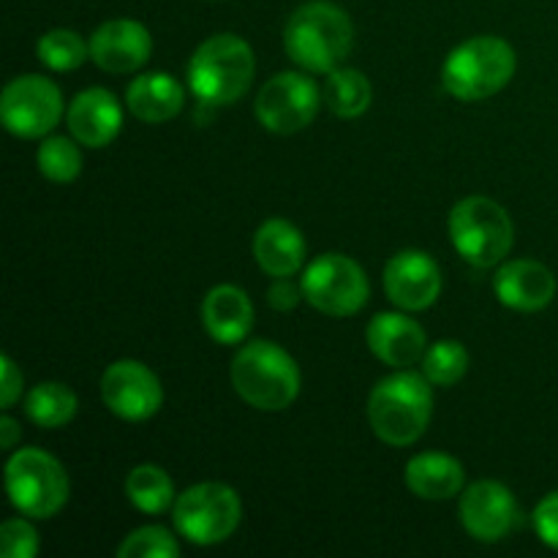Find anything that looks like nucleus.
I'll list each match as a JSON object with an SVG mask.
<instances>
[{
  "label": "nucleus",
  "instance_id": "32",
  "mask_svg": "<svg viewBox=\"0 0 558 558\" xmlns=\"http://www.w3.org/2000/svg\"><path fill=\"white\" fill-rule=\"evenodd\" d=\"M300 294H303V287L298 289L289 278H276V283L267 292V300L276 311H292L300 303Z\"/></svg>",
  "mask_w": 558,
  "mask_h": 558
},
{
  "label": "nucleus",
  "instance_id": "13",
  "mask_svg": "<svg viewBox=\"0 0 558 558\" xmlns=\"http://www.w3.org/2000/svg\"><path fill=\"white\" fill-rule=\"evenodd\" d=\"M461 523L477 543H501L521 523V510L507 485L480 480L463 490Z\"/></svg>",
  "mask_w": 558,
  "mask_h": 558
},
{
  "label": "nucleus",
  "instance_id": "16",
  "mask_svg": "<svg viewBox=\"0 0 558 558\" xmlns=\"http://www.w3.org/2000/svg\"><path fill=\"white\" fill-rule=\"evenodd\" d=\"M494 292L501 305L523 314H534L554 303L556 276L534 259H515L499 267L494 276Z\"/></svg>",
  "mask_w": 558,
  "mask_h": 558
},
{
  "label": "nucleus",
  "instance_id": "4",
  "mask_svg": "<svg viewBox=\"0 0 558 558\" xmlns=\"http://www.w3.org/2000/svg\"><path fill=\"white\" fill-rule=\"evenodd\" d=\"M234 392L259 412H283L300 396V368L272 341H248L232 360Z\"/></svg>",
  "mask_w": 558,
  "mask_h": 558
},
{
  "label": "nucleus",
  "instance_id": "29",
  "mask_svg": "<svg viewBox=\"0 0 558 558\" xmlns=\"http://www.w3.org/2000/svg\"><path fill=\"white\" fill-rule=\"evenodd\" d=\"M120 558H178L180 545L167 529L161 526H142L131 532L129 537L120 543Z\"/></svg>",
  "mask_w": 558,
  "mask_h": 558
},
{
  "label": "nucleus",
  "instance_id": "8",
  "mask_svg": "<svg viewBox=\"0 0 558 558\" xmlns=\"http://www.w3.org/2000/svg\"><path fill=\"white\" fill-rule=\"evenodd\" d=\"M174 529L191 545H218L238 532L243 505L238 490L223 483H199L174 499Z\"/></svg>",
  "mask_w": 558,
  "mask_h": 558
},
{
  "label": "nucleus",
  "instance_id": "22",
  "mask_svg": "<svg viewBox=\"0 0 558 558\" xmlns=\"http://www.w3.org/2000/svg\"><path fill=\"white\" fill-rule=\"evenodd\" d=\"M183 85L163 71L136 76L125 90V107L142 123H167L183 109Z\"/></svg>",
  "mask_w": 558,
  "mask_h": 558
},
{
  "label": "nucleus",
  "instance_id": "10",
  "mask_svg": "<svg viewBox=\"0 0 558 558\" xmlns=\"http://www.w3.org/2000/svg\"><path fill=\"white\" fill-rule=\"evenodd\" d=\"M0 118L14 136L41 140L63 118V96L47 76H16L5 85L3 98H0Z\"/></svg>",
  "mask_w": 558,
  "mask_h": 558
},
{
  "label": "nucleus",
  "instance_id": "31",
  "mask_svg": "<svg viewBox=\"0 0 558 558\" xmlns=\"http://www.w3.org/2000/svg\"><path fill=\"white\" fill-rule=\"evenodd\" d=\"M534 529L548 548L558 550V490L545 496L534 510Z\"/></svg>",
  "mask_w": 558,
  "mask_h": 558
},
{
  "label": "nucleus",
  "instance_id": "21",
  "mask_svg": "<svg viewBox=\"0 0 558 558\" xmlns=\"http://www.w3.org/2000/svg\"><path fill=\"white\" fill-rule=\"evenodd\" d=\"M403 477H407V488L425 501L456 499L466 483L461 461L447 452H420L407 463Z\"/></svg>",
  "mask_w": 558,
  "mask_h": 558
},
{
  "label": "nucleus",
  "instance_id": "23",
  "mask_svg": "<svg viewBox=\"0 0 558 558\" xmlns=\"http://www.w3.org/2000/svg\"><path fill=\"white\" fill-rule=\"evenodd\" d=\"M325 101L332 114L343 120H354L368 112L374 101V90L363 71L357 69H336L327 74Z\"/></svg>",
  "mask_w": 558,
  "mask_h": 558
},
{
  "label": "nucleus",
  "instance_id": "34",
  "mask_svg": "<svg viewBox=\"0 0 558 558\" xmlns=\"http://www.w3.org/2000/svg\"><path fill=\"white\" fill-rule=\"evenodd\" d=\"M0 436H3L5 450H11V447L16 445V436H20V425H16V420L9 417V414L0 420Z\"/></svg>",
  "mask_w": 558,
  "mask_h": 558
},
{
  "label": "nucleus",
  "instance_id": "17",
  "mask_svg": "<svg viewBox=\"0 0 558 558\" xmlns=\"http://www.w3.org/2000/svg\"><path fill=\"white\" fill-rule=\"evenodd\" d=\"M65 123H69L71 136L80 145L98 150L114 142V136L123 129V109H120L118 98L104 87H90V90L76 93L74 101L69 104L65 112Z\"/></svg>",
  "mask_w": 558,
  "mask_h": 558
},
{
  "label": "nucleus",
  "instance_id": "33",
  "mask_svg": "<svg viewBox=\"0 0 558 558\" xmlns=\"http://www.w3.org/2000/svg\"><path fill=\"white\" fill-rule=\"evenodd\" d=\"M3 385H0V392H3V409H11L16 403V398L22 396V371L16 368L14 360L9 354H3Z\"/></svg>",
  "mask_w": 558,
  "mask_h": 558
},
{
  "label": "nucleus",
  "instance_id": "12",
  "mask_svg": "<svg viewBox=\"0 0 558 558\" xmlns=\"http://www.w3.org/2000/svg\"><path fill=\"white\" fill-rule=\"evenodd\" d=\"M101 401L114 417L142 423L161 409L163 390L147 365L136 360H118L101 376Z\"/></svg>",
  "mask_w": 558,
  "mask_h": 558
},
{
  "label": "nucleus",
  "instance_id": "20",
  "mask_svg": "<svg viewBox=\"0 0 558 558\" xmlns=\"http://www.w3.org/2000/svg\"><path fill=\"white\" fill-rule=\"evenodd\" d=\"M254 259L267 276L292 278L303 270L305 262V240L294 223L283 218H270L256 229L254 238Z\"/></svg>",
  "mask_w": 558,
  "mask_h": 558
},
{
  "label": "nucleus",
  "instance_id": "11",
  "mask_svg": "<svg viewBox=\"0 0 558 558\" xmlns=\"http://www.w3.org/2000/svg\"><path fill=\"white\" fill-rule=\"evenodd\" d=\"M319 87L298 71H283L267 80L256 96L254 112L259 123L272 134H298L314 123L319 112Z\"/></svg>",
  "mask_w": 558,
  "mask_h": 558
},
{
  "label": "nucleus",
  "instance_id": "30",
  "mask_svg": "<svg viewBox=\"0 0 558 558\" xmlns=\"http://www.w3.org/2000/svg\"><path fill=\"white\" fill-rule=\"evenodd\" d=\"M0 554L3 558H33L38 554V534L22 518H11L0 526Z\"/></svg>",
  "mask_w": 558,
  "mask_h": 558
},
{
  "label": "nucleus",
  "instance_id": "24",
  "mask_svg": "<svg viewBox=\"0 0 558 558\" xmlns=\"http://www.w3.org/2000/svg\"><path fill=\"white\" fill-rule=\"evenodd\" d=\"M125 496L145 515H161L174 505V483L161 466L142 463L125 480Z\"/></svg>",
  "mask_w": 558,
  "mask_h": 558
},
{
  "label": "nucleus",
  "instance_id": "14",
  "mask_svg": "<svg viewBox=\"0 0 558 558\" xmlns=\"http://www.w3.org/2000/svg\"><path fill=\"white\" fill-rule=\"evenodd\" d=\"M385 292L403 311H425L439 300V265L425 251H401L385 267Z\"/></svg>",
  "mask_w": 558,
  "mask_h": 558
},
{
  "label": "nucleus",
  "instance_id": "6",
  "mask_svg": "<svg viewBox=\"0 0 558 558\" xmlns=\"http://www.w3.org/2000/svg\"><path fill=\"white\" fill-rule=\"evenodd\" d=\"M450 240L469 265L485 270L510 254L515 227L499 202L488 196H466L450 213Z\"/></svg>",
  "mask_w": 558,
  "mask_h": 558
},
{
  "label": "nucleus",
  "instance_id": "2",
  "mask_svg": "<svg viewBox=\"0 0 558 558\" xmlns=\"http://www.w3.org/2000/svg\"><path fill=\"white\" fill-rule=\"evenodd\" d=\"M434 417V385L425 374L401 371L371 390L368 420L385 445L409 447L425 434Z\"/></svg>",
  "mask_w": 558,
  "mask_h": 558
},
{
  "label": "nucleus",
  "instance_id": "5",
  "mask_svg": "<svg viewBox=\"0 0 558 558\" xmlns=\"http://www.w3.org/2000/svg\"><path fill=\"white\" fill-rule=\"evenodd\" d=\"M518 58L499 36H474L458 44L445 60L441 85L458 101H485L510 85Z\"/></svg>",
  "mask_w": 558,
  "mask_h": 558
},
{
  "label": "nucleus",
  "instance_id": "19",
  "mask_svg": "<svg viewBox=\"0 0 558 558\" xmlns=\"http://www.w3.org/2000/svg\"><path fill=\"white\" fill-rule=\"evenodd\" d=\"M202 322H205V330L213 341L234 347V343L245 341L251 327H254V305L243 289L221 283L205 294Z\"/></svg>",
  "mask_w": 558,
  "mask_h": 558
},
{
  "label": "nucleus",
  "instance_id": "26",
  "mask_svg": "<svg viewBox=\"0 0 558 558\" xmlns=\"http://www.w3.org/2000/svg\"><path fill=\"white\" fill-rule=\"evenodd\" d=\"M36 54L47 69L52 71H74L90 54V44L69 27H54V31L44 33L36 44Z\"/></svg>",
  "mask_w": 558,
  "mask_h": 558
},
{
  "label": "nucleus",
  "instance_id": "3",
  "mask_svg": "<svg viewBox=\"0 0 558 558\" xmlns=\"http://www.w3.org/2000/svg\"><path fill=\"white\" fill-rule=\"evenodd\" d=\"M256 60L248 41L234 33H218L202 41L189 63V85L202 104L229 107L248 93Z\"/></svg>",
  "mask_w": 558,
  "mask_h": 558
},
{
  "label": "nucleus",
  "instance_id": "18",
  "mask_svg": "<svg viewBox=\"0 0 558 558\" xmlns=\"http://www.w3.org/2000/svg\"><path fill=\"white\" fill-rule=\"evenodd\" d=\"M365 338L371 352L390 368H412L414 363H423L428 352L425 330L407 314H376Z\"/></svg>",
  "mask_w": 558,
  "mask_h": 558
},
{
  "label": "nucleus",
  "instance_id": "28",
  "mask_svg": "<svg viewBox=\"0 0 558 558\" xmlns=\"http://www.w3.org/2000/svg\"><path fill=\"white\" fill-rule=\"evenodd\" d=\"M469 371V352L458 341H439L428 347L423 357V374L430 385L452 387L466 376Z\"/></svg>",
  "mask_w": 558,
  "mask_h": 558
},
{
  "label": "nucleus",
  "instance_id": "7",
  "mask_svg": "<svg viewBox=\"0 0 558 558\" xmlns=\"http://www.w3.org/2000/svg\"><path fill=\"white\" fill-rule=\"evenodd\" d=\"M5 490L22 515L47 521L63 510L71 485L58 458L38 447H25L5 463Z\"/></svg>",
  "mask_w": 558,
  "mask_h": 558
},
{
  "label": "nucleus",
  "instance_id": "1",
  "mask_svg": "<svg viewBox=\"0 0 558 558\" xmlns=\"http://www.w3.org/2000/svg\"><path fill=\"white\" fill-rule=\"evenodd\" d=\"M354 44V25L347 11L327 0L305 3L283 27V49L300 69L330 74L343 63Z\"/></svg>",
  "mask_w": 558,
  "mask_h": 558
},
{
  "label": "nucleus",
  "instance_id": "15",
  "mask_svg": "<svg viewBox=\"0 0 558 558\" xmlns=\"http://www.w3.org/2000/svg\"><path fill=\"white\" fill-rule=\"evenodd\" d=\"M153 36L136 20H109L90 36L93 63L109 74H131L150 60Z\"/></svg>",
  "mask_w": 558,
  "mask_h": 558
},
{
  "label": "nucleus",
  "instance_id": "25",
  "mask_svg": "<svg viewBox=\"0 0 558 558\" xmlns=\"http://www.w3.org/2000/svg\"><path fill=\"white\" fill-rule=\"evenodd\" d=\"M76 396L71 387L60 381H44L36 385L25 398V414L38 428H63L76 414Z\"/></svg>",
  "mask_w": 558,
  "mask_h": 558
},
{
  "label": "nucleus",
  "instance_id": "27",
  "mask_svg": "<svg viewBox=\"0 0 558 558\" xmlns=\"http://www.w3.org/2000/svg\"><path fill=\"white\" fill-rule=\"evenodd\" d=\"M76 140H65V136H49L38 145L36 163L38 172L52 183H71L80 178L82 172V150Z\"/></svg>",
  "mask_w": 558,
  "mask_h": 558
},
{
  "label": "nucleus",
  "instance_id": "9",
  "mask_svg": "<svg viewBox=\"0 0 558 558\" xmlns=\"http://www.w3.org/2000/svg\"><path fill=\"white\" fill-rule=\"evenodd\" d=\"M303 298L327 316H354L368 303V278L363 267L341 254H325L305 267Z\"/></svg>",
  "mask_w": 558,
  "mask_h": 558
}]
</instances>
